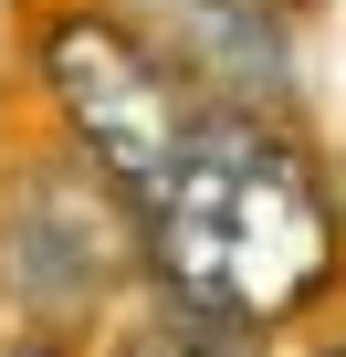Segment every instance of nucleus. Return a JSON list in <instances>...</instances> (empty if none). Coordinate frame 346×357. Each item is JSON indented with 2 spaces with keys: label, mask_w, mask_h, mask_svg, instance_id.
Returning <instances> with one entry per match:
<instances>
[{
  "label": "nucleus",
  "mask_w": 346,
  "mask_h": 357,
  "mask_svg": "<svg viewBox=\"0 0 346 357\" xmlns=\"http://www.w3.org/2000/svg\"><path fill=\"white\" fill-rule=\"evenodd\" d=\"M346 263V211L325 168L252 116H210L200 147L136 200V284L168 315L273 336Z\"/></svg>",
  "instance_id": "f257e3e1"
},
{
  "label": "nucleus",
  "mask_w": 346,
  "mask_h": 357,
  "mask_svg": "<svg viewBox=\"0 0 346 357\" xmlns=\"http://www.w3.org/2000/svg\"><path fill=\"white\" fill-rule=\"evenodd\" d=\"M32 74H42V95H53L63 147L105 178L126 211H136L157 178L200 147V126H210V105L168 74L116 11H42V32H32Z\"/></svg>",
  "instance_id": "f03ea898"
},
{
  "label": "nucleus",
  "mask_w": 346,
  "mask_h": 357,
  "mask_svg": "<svg viewBox=\"0 0 346 357\" xmlns=\"http://www.w3.org/2000/svg\"><path fill=\"white\" fill-rule=\"evenodd\" d=\"M116 294H136V211L74 147L22 158L0 178V315H11V336L74 347Z\"/></svg>",
  "instance_id": "7ed1b4c3"
},
{
  "label": "nucleus",
  "mask_w": 346,
  "mask_h": 357,
  "mask_svg": "<svg viewBox=\"0 0 346 357\" xmlns=\"http://www.w3.org/2000/svg\"><path fill=\"white\" fill-rule=\"evenodd\" d=\"M116 22L179 74L210 116H294V22L283 0H116Z\"/></svg>",
  "instance_id": "20e7f679"
},
{
  "label": "nucleus",
  "mask_w": 346,
  "mask_h": 357,
  "mask_svg": "<svg viewBox=\"0 0 346 357\" xmlns=\"http://www.w3.org/2000/svg\"><path fill=\"white\" fill-rule=\"evenodd\" d=\"M105 357H262V336H231V326H200V315H147V326H126Z\"/></svg>",
  "instance_id": "39448f33"
},
{
  "label": "nucleus",
  "mask_w": 346,
  "mask_h": 357,
  "mask_svg": "<svg viewBox=\"0 0 346 357\" xmlns=\"http://www.w3.org/2000/svg\"><path fill=\"white\" fill-rule=\"evenodd\" d=\"M0 357H74V347H53V336H0Z\"/></svg>",
  "instance_id": "423d86ee"
},
{
  "label": "nucleus",
  "mask_w": 346,
  "mask_h": 357,
  "mask_svg": "<svg viewBox=\"0 0 346 357\" xmlns=\"http://www.w3.org/2000/svg\"><path fill=\"white\" fill-rule=\"evenodd\" d=\"M315 357H346V336H336V347H315Z\"/></svg>",
  "instance_id": "0eeeda50"
}]
</instances>
